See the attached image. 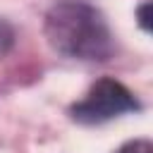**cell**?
<instances>
[{
	"mask_svg": "<svg viewBox=\"0 0 153 153\" xmlns=\"http://www.w3.org/2000/svg\"><path fill=\"white\" fill-rule=\"evenodd\" d=\"M136 108L139 103L127 86H122L115 79H100L91 86V91L79 103L72 105L69 115L81 124H100L122 112H131Z\"/></svg>",
	"mask_w": 153,
	"mask_h": 153,
	"instance_id": "7a4b0ae2",
	"label": "cell"
},
{
	"mask_svg": "<svg viewBox=\"0 0 153 153\" xmlns=\"http://www.w3.org/2000/svg\"><path fill=\"white\" fill-rule=\"evenodd\" d=\"M12 43H14V29L5 19H0V55L7 53L12 48Z\"/></svg>",
	"mask_w": 153,
	"mask_h": 153,
	"instance_id": "3957f363",
	"label": "cell"
},
{
	"mask_svg": "<svg viewBox=\"0 0 153 153\" xmlns=\"http://www.w3.org/2000/svg\"><path fill=\"white\" fill-rule=\"evenodd\" d=\"M43 31L50 48L72 60L103 62L115 50L105 17L84 0L55 2L45 14Z\"/></svg>",
	"mask_w": 153,
	"mask_h": 153,
	"instance_id": "6da1fadb",
	"label": "cell"
},
{
	"mask_svg": "<svg viewBox=\"0 0 153 153\" xmlns=\"http://www.w3.org/2000/svg\"><path fill=\"white\" fill-rule=\"evenodd\" d=\"M148 14H151V2H143L139 7V24L143 31H151V17Z\"/></svg>",
	"mask_w": 153,
	"mask_h": 153,
	"instance_id": "5b68a950",
	"label": "cell"
},
{
	"mask_svg": "<svg viewBox=\"0 0 153 153\" xmlns=\"http://www.w3.org/2000/svg\"><path fill=\"white\" fill-rule=\"evenodd\" d=\"M117 153H153V146H151V141H146V139H136V141L124 143Z\"/></svg>",
	"mask_w": 153,
	"mask_h": 153,
	"instance_id": "277c9868",
	"label": "cell"
}]
</instances>
